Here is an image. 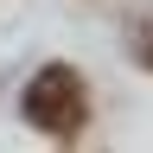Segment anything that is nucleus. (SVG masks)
<instances>
[{"label":"nucleus","instance_id":"1","mask_svg":"<svg viewBox=\"0 0 153 153\" xmlns=\"http://www.w3.org/2000/svg\"><path fill=\"white\" fill-rule=\"evenodd\" d=\"M26 121L45 128L51 140H70V134H83L89 121V96H83V76L70 64H45L26 83Z\"/></svg>","mask_w":153,"mask_h":153},{"label":"nucleus","instance_id":"2","mask_svg":"<svg viewBox=\"0 0 153 153\" xmlns=\"http://www.w3.org/2000/svg\"><path fill=\"white\" fill-rule=\"evenodd\" d=\"M140 57H147V70H153V38H147V51H140Z\"/></svg>","mask_w":153,"mask_h":153}]
</instances>
